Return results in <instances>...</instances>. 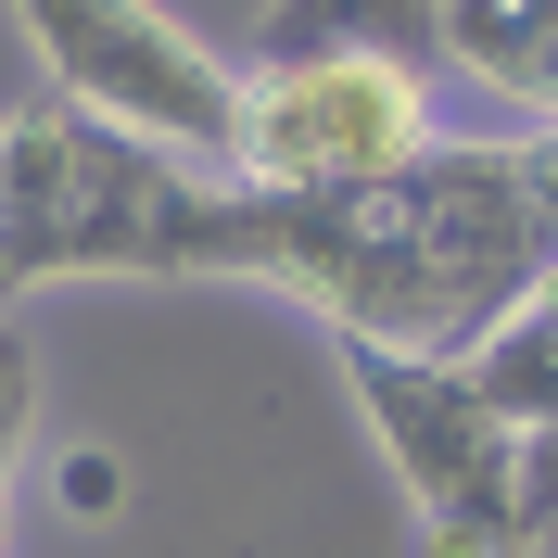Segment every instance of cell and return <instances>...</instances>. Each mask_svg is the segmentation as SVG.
<instances>
[{"mask_svg": "<svg viewBox=\"0 0 558 558\" xmlns=\"http://www.w3.org/2000/svg\"><path fill=\"white\" fill-rule=\"evenodd\" d=\"M558 267V128L432 140L407 178L368 191H242L216 178L191 279H267L343 343L470 355L495 317Z\"/></svg>", "mask_w": 558, "mask_h": 558, "instance_id": "6da1fadb", "label": "cell"}, {"mask_svg": "<svg viewBox=\"0 0 558 558\" xmlns=\"http://www.w3.org/2000/svg\"><path fill=\"white\" fill-rule=\"evenodd\" d=\"M343 393H355V418H368V445L393 457L418 533H483V546H508V470H521V432L483 407L470 355L343 343Z\"/></svg>", "mask_w": 558, "mask_h": 558, "instance_id": "5b68a950", "label": "cell"}, {"mask_svg": "<svg viewBox=\"0 0 558 558\" xmlns=\"http://www.w3.org/2000/svg\"><path fill=\"white\" fill-rule=\"evenodd\" d=\"M445 140V76L407 51H292V64H242V191H368L407 178Z\"/></svg>", "mask_w": 558, "mask_h": 558, "instance_id": "277c9868", "label": "cell"}, {"mask_svg": "<svg viewBox=\"0 0 558 558\" xmlns=\"http://www.w3.org/2000/svg\"><path fill=\"white\" fill-rule=\"evenodd\" d=\"M51 495H64L76 521H114V508H128V457H114V445H64V470H51Z\"/></svg>", "mask_w": 558, "mask_h": 558, "instance_id": "8fae6325", "label": "cell"}, {"mask_svg": "<svg viewBox=\"0 0 558 558\" xmlns=\"http://www.w3.org/2000/svg\"><path fill=\"white\" fill-rule=\"evenodd\" d=\"M204 166L140 153L128 128H89L64 102L0 114V292L38 279H191Z\"/></svg>", "mask_w": 558, "mask_h": 558, "instance_id": "7a4b0ae2", "label": "cell"}, {"mask_svg": "<svg viewBox=\"0 0 558 558\" xmlns=\"http://www.w3.org/2000/svg\"><path fill=\"white\" fill-rule=\"evenodd\" d=\"M432 64L508 102L521 128H558V0H445Z\"/></svg>", "mask_w": 558, "mask_h": 558, "instance_id": "8992f818", "label": "cell"}, {"mask_svg": "<svg viewBox=\"0 0 558 558\" xmlns=\"http://www.w3.org/2000/svg\"><path fill=\"white\" fill-rule=\"evenodd\" d=\"M26 26L51 102L89 114V128H128L140 153H178V166L229 178L242 153V64L191 38L166 0H0Z\"/></svg>", "mask_w": 558, "mask_h": 558, "instance_id": "3957f363", "label": "cell"}, {"mask_svg": "<svg viewBox=\"0 0 558 558\" xmlns=\"http://www.w3.org/2000/svg\"><path fill=\"white\" fill-rule=\"evenodd\" d=\"M445 38V0H267L254 13V64H292V51H432Z\"/></svg>", "mask_w": 558, "mask_h": 558, "instance_id": "52a82bcc", "label": "cell"}, {"mask_svg": "<svg viewBox=\"0 0 558 558\" xmlns=\"http://www.w3.org/2000/svg\"><path fill=\"white\" fill-rule=\"evenodd\" d=\"M533 305H558V267H546V279H533Z\"/></svg>", "mask_w": 558, "mask_h": 558, "instance_id": "7c38bea8", "label": "cell"}, {"mask_svg": "<svg viewBox=\"0 0 558 558\" xmlns=\"http://www.w3.org/2000/svg\"><path fill=\"white\" fill-rule=\"evenodd\" d=\"M470 381H483V407L508 418V432H558V305L521 292V305L470 343Z\"/></svg>", "mask_w": 558, "mask_h": 558, "instance_id": "ba28073f", "label": "cell"}, {"mask_svg": "<svg viewBox=\"0 0 558 558\" xmlns=\"http://www.w3.org/2000/svg\"><path fill=\"white\" fill-rule=\"evenodd\" d=\"M26 445H38V343L13 317V292H0V483L26 470Z\"/></svg>", "mask_w": 558, "mask_h": 558, "instance_id": "9c48e42d", "label": "cell"}, {"mask_svg": "<svg viewBox=\"0 0 558 558\" xmlns=\"http://www.w3.org/2000/svg\"><path fill=\"white\" fill-rule=\"evenodd\" d=\"M558 533V432H521V470H508V558H533Z\"/></svg>", "mask_w": 558, "mask_h": 558, "instance_id": "30bf717a", "label": "cell"}]
</instances>
